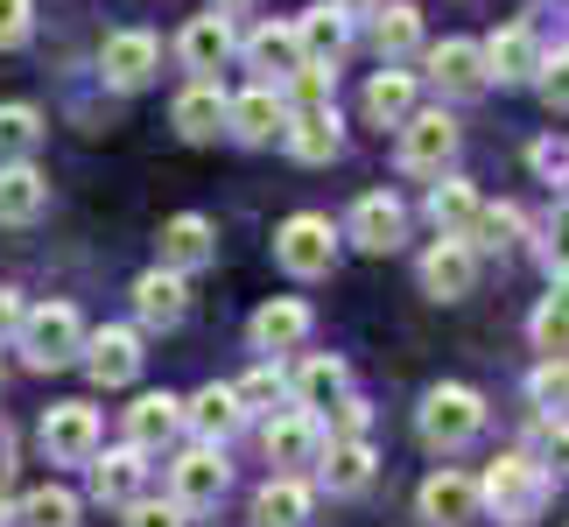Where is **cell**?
Segmentation results:
<instances>
[{"label":"cell","mask_w":569,"mask_h":527,"mask_svg":"<svg viewBox=\"0 0 569 527\" xmlns=\"http://www.w3.org/2000/svg\"><path fill=\"white\" fill-rule=\"evenodd\" d=\"M36 36V0H0V50H21Z\"/></svg>","instance_id":"cell-44"},{"label":"cell","mask_w":569,"mask_h":527,"mask_svg":"<svg viewBox=\"0 0 569 527\" xmlns=\"http://www.w3.org/2000/svg\"><path fill=\"white\" fill-rule=\"evenodd\" d=\"M541 436H549V457H556V465L569 471V422H549V429H541Z\"/></svg>","instance_id":"cell-48"},{"label":"cell","mask_w":569,"mask_h":527,"mask_svg":"<svg viewBox=\"0 0 569 527\" xmlns=\"http://www.w3.org/2000/svg\"><path fill=\"white\" fill-rule=\"evenodd\" d=\"M260 444H268V465H317L323 450V422L317 408H289V415H268V429H260Z\"/></svg>","instance_id":"cell-15"},{"label":"cell","mask_w":569,"mask_h":527,"mask_svg":"<svg viewBox=\"0 0 569 527\" xmlns=\"http://www.w3.org/2000/svg\"><path fill=\"white\" fill-rule=\"evenodd\" d=\"M50 211V176H42L29 156H14L0 169V226H36Z\"/></svg>","instance_id":"cell-19"},{"label":"cell","mask_w":569,"mask_h":527,"mask_svg":"<svg viewBox=\"0 0 569 527\" xmlns=\"http://www.w3.org/2000/svg\"><path fill=\"white\" fill-rule=\"evenodd\" d=\"M549 493H556V478H549V465H535L528 450L492 457L486 478H478V507H486L499 527H528V520H541Z\"/></svg>","instance_id":"cell-1"},{"label":"cell","mask_w":569,"mask_h":527,"mask_svg":"<svg viewBox=\"0 0 569 527\" xmlns=\"http://www.w3.org/2000/svg\"><path fill=\"white\" fill-rule=\"evenodd\" d=\"M331 84H338L331 63H296V71L281 78V99H289V113H302V106H331Z\"/></svg>","instance_id":"cell-37"},{"label":"cell","mask_w":569,"mask_h":527,"mask_svg":"<svg viewBox=\"0 0 569 527\" xmlns=\"http://www.w3.org/2000/svg\"><path fill=\"white\" fill-rule=\"evenodd\" d=\"M528 394H535V408H569V359L562 351H541V366L528 372Z\"/></svg>","instance_id":"cell-40"},{"label":"cell","mask_w":569,"mask_h":527,"mask_svg":"<svg viewBox=\"0 0 569 527\" xmlns=\"http://www.w3.org/2000/svg\"><path fill=\"white\" fill-rule=\"evenodd\" d=\"M141 486H148V450H141V444L92 457V493L106 499V507H134Z\"/></svg>","instance_id":"cell-23"},{"label":"cell","mask_w":569,"mask_h":527,"mask_svg":"<svg viewBox=\"0 0 569 527\" xmlns=\"http://www.w3.org/2000/svg\"><path fill=\"white\" fill-rule=\"evenodd\" d=\"M84 372H92L99 387H127L141 372V338L134 331H99V338H84Z\"/></svg>","instance_id":"cell-24"},{"label":"cell","mask_w":569,"mask_h":527,"mask_svg":"<svg viewBox=\"0 0 569 527\" xmlns=\"http://www.w3.org/2000/svg\"><path fill=\"white\" fill-rule=\"evenodd\" d=\"M429 218H436V232L465 239V232H471V218H478V190L465 183V176H443V183L429 190Z\"/></svg>","instance_id":"cell-32"},{"label":"cell","mask_w":569,"mask_h":527,"mask_svg":"<svg viewBox=\"0 0 569 527\" xmlns=\"http://www.w3.org/2000/svg\"><path fill=\"white\" fill-rule=\"evenodd\" d=\"M528 338H535V351H562V359H569V275H556V296L535 310Z\"/></svg>","instance_id":"cell-33"},{"label":"cell","mask_w":569,"mask_h":527,"mask_svg":"<svg viewBox=\"0 0 569 527\" xmlns=\"http://www.w3.org/2000/svg\"><path fill=\"white\" fill-rule=\"evenodd\" d=\"M42 141V113L36 106H0V156H29V148Z\"/></svg>","instance_id":"cell-39"},{"label":"cell","mask_w":569,"mask_h":527,"mask_svg":"<svg viewBox=\"0 0 569 527\" xmlns=\"http://www.w3.org/2000/svg\"><path fill=\"white\" fill-rule=\"evenodd\" d=\"M232 394H239V408L253 415V408H268V401H281V394H289V380H281V366H274V359H260V366H253V372H247V380H239Z\"/></svg>","instance_id":"cell-41"},{"label":"cell","mask_w":569,"mask_h":527,"mask_svg":"<svg viewBox=\"0 0 569 527\" xmlns=\"http://www.w3.org/2000/svg\"><path fill=\"white\" fill-rule=\"evenodd\" d=\"M471 281H478V247H471V239H450V232H443V239L422 253V289H429L436 302H465Z\"/></svg>","instance_id":"cell-11"},{"label":"cell","mask_w":569,"mask_h":527,"mask_svg":"<svg viewBox=\"0 0 569 527\" xmlns=\"http://www.w3.org/2000/svg\"><path fill=\"white\" fill-rule=\"evenodd\" d=\"M183 422L204 436V444H226V436L247 422V408H239V394H232V387H197L190 401H183Z\"/></svg>","instance_id":"cell-27"},{"label":"cell","mask_w":569,"mask_h":527,"mask_svg":"<svg viewBox=\"0 0 569 527\" xmlns=\"http://www.w3.org/2000/svg\"><path fill=\"white\" fill-rule=\"evenodd\" d=\"M281 141H289V156L296 162H338V148H345V120H338V106H302V113H289V127H281Z\"/></svg>","instance_id":"cell-16"},{"label":"cell","mask_w":569,"mask_h":527,"mask_svg":"<svg viewBox=\"0 0 569 527\" xmlns=\"http://www.w3.org/2000/svg\"><path fill=\"white\" fill-rule=\"evenodd\" d=\"M226 127H232L247 148L281 141V127H289V99H281V84H253V92L226 99Z\"/></svg>","instance_id":"cell-9"},{"label":"cell","mask_w":569,"mask_h":527,"mask_svg":"<svg viewBox=\"0 0 569 527\" xmlns=\"http://www.w3.org/2000/svg\"><path fill=\"white\" fill-rule=\"evenodd\" d=\"M169 120H177L183 141H218V127H226V92H218L211 78H197L190 92L177 99V113H169Z\"/></svg>","instance_id":"cell-30"},{"label":"cell","mask_w":569,"mask_h":527,"mask_svg":"<svg viewBox=\"0 0 569 527\" xmlns=\"http://www.w3.org/2000/svg\"><path fill=\"white\" fill-rule=\"evenodd\" d=\"M14 338H21V359L36 372H57V366H71L84 351V324H78L71 302H36V310H21Z\"/></svg>","instance_id":"cell-2"},{"label":"cell","mask_w":569,"mask_h":527,"mask_svg":"<svg viewBox=\"0 0 569 527\" xmlns=\"http://www.w3.org/2000/svg\"><path fill=\"white\" fill-rule=\"evenodd\" d=\"M415 429H422L429 450H465L471 436L486 429V401H478V387L443 380V387H429V401H422V415H415Z\"/></svg>","instance_id":"cell-3"},{"label":"cell","mask_w":569,"mask_h":527,"mask_svg":"<svg viewBox=\"0 0 569 527\" xmlns=\"http://www.w3.org/2000/svg\"><path fill=\"white\" fill-rule=\"evenodd\" d=\"M352 247H366V253H393L408 239V205L393 190H366L359 205H352Z\"/></svg>","instance_id":"cell-10"},{"label":"cell","mask_w":569,"mask_h":527,"mask_svg":"<svg viewBox=\"0 0 569 527\" xmlns=\"http://www.w3.org/2000/svg\"><path fill=\"white\" fill-rule=\"evenodd\" d=\"M14 324H21V296L0 289V338H14Z\"/></svg>","instance_id":"cell-47"},{"label":"cell","mask_w":569,"mask_h":527,"mask_svg":"<svg viewBox=\"0 0 569 527\" xmlns=\"http://www.w3.org/2000/svg\"><path fill=\"white\" fill-rule=\"evenodd\" d=\"M14 520L21 527H78V499L63 493V486H36V493H21Z\"/></svg>","instance_id":"cell-34"},{"label":"cell","mask_w":569,"mask_h":527,"mask_svg":"<svg viewBox=\"0 0 569 527\" xmlns=\"http://www.w3.org/2000/svg\"><path fill=\"white\" fill-rule=\"evenodd\" d=\"M134 317L148 324V331H177V324L190 317V281L156 260V268L134 281Z\"/></svg>","instance_id":"cell-13"},{"label":"cell","mask_w":569,"mask_h":527,"mask_svg":"<svg viewBox=\"0 0 569 527\" xmlns=\"http://www.w3.org/2000/svg\"><path fill=\"white\" fill-rule=\"evenodd\" d=\"M422 520H436V527H471L478 520V478L436 471L429 486H422Z\"/></svg>","instance_id":"cell-25"},{"label":"cell","mask_w":569,"mask_h":527,"mask_svg":"<svg viewBox=\"0 0 569 527\" xmlns=\"http://www.w3.org/2000/svg\"><path fill=\"white\" fill-rule=\"evenodd\" d=\"M99 71H106V84H120V92H141V84L162 71V42L148 29H120V36H106Z\"/></svg>","instance_id":"cell-8"},{"label":"cell","mask_w":569,"mask_h":527,"mask_svg":"<svg viewBox=\"0 0 569 527\" xmlns=\"http://www.w3.org/2000/svg\"><path fill=\"white\" fill-rule=\"evenodd\" d=\"M296 42H302V63H345V50H352V14H338V8H310L296 21Z\"/></svg>","instance_id":"cell-26"},{"label":"cell","mask_w":569,"mask_h":527,"mask_svg":"<svg viewBox=\"0 0 569 527\" xmlns=\"http://www.w3.org/2000/svg\"><path fill=\"white\" fill-rule=\"evenodd\" d=\"M177 429H183V401H177V394H141V401L127 408V444H141V450H162Z\"/></svg>","instance_id":"cell-28"},{"label":"cell","mask_w":569,"mask_h":527,"mask_svg":"<svg viewBox=\"0 0 569 527\" xmlns=\"http://www.w3.org/2000/svg\"><path fill=\"white\" fill-rule=\"evenodd\" d=\"M310 520V486L302 478H268V486L253 493V527H302Z\"/></svg>","instance_id":"cell-31"},{"label":"cell","mask_w":569,"mask_h":527,"mask_svg":"<svg viewBox=\"0 0 569 527\" xmlns=\"http://www.w3.org/2000/svg\"><path fill=\"white\" fill-rule=\"evenodd\" d=\"M310 302H296V296H274V302H260L253 310V324H247V338H253V351L260 359H274V351H296L302 338H310Z\"/></svg>","instance_id":"cell-17"},{"label":"cell","mask_w":569,"mask_h":527,"mask_svg":"<svg viewBox=\"0 0 569 527\" xmlns=\"http://www.w3.org/2000/svg\"><path fill=\"white\" fill-rule=\"evenodd\" d=\"M127 527H183V507L169 499V507H148V499H134L127 507Z\"/></svg>","instance_id":"cell-46"},{"label":"cell","mask_w":569,"mask_h":527,"mask_svg":"<svg viewBox=\"0 0 569 527\" xmlns=\"http://www.w3.org/2000/svg\"><path fill=\"white\" fill-rule=\"evenodd\" d=\"M239 50L232 42V14H197V21H183V36H177V57H183V71H197V78H211L218 63H226Z\"/></svg>","instance_id":"cell-21"},{"label":"cell","mask_w":569,"mask_h":527,"mask_svg":"<svg viewBox=\"0 0 569 527\" xmlns=\"http://www.w3.org/2000/svg\"><path fill=\"white\" fill-rule=\"evenodd\" d=\"M42 450H50V465H92L99 457V408L84 401H63L42 415Z\"/></svg>","instance_id":"cell-7"},{"label":"cell","mask_w":569,"mask_h":527,"mask_svg":"<svg viewBox=\"0 0 569 527\" xmlns=\"http://www.w3.org/2000/svg\"><path fill=\"white\" fill-rule=\"evenodd\" d=\"M156 253H162V268L190 275V268H204V260L218 253V226H211L204 211H177V218L156 232Z\"/></svg>","instance_id":"cell-18"},{"label":"cell","mask_w":569,"mask_h":527,"mask_svg":"<svg viewBox=\"0 0 569 527\" xmlns=\"http://www.w3.org/2000/svg\"><path fill=\"white\" fill-rule=\"evenodd\" d=\"M274 260H281L296 281L331 275V268H338V232H331V218H323V211H296L289 226L274 232Z\"/></svg>","instance_id":"cell-5"},{"label":"cell","mask_w":569,"mask_h":527,"mask_svg":"<svg viewBox=\"0 0 569 527\" xmlns=\"http://www.w3.org/2000/svg\"><path fill=\"white\" fill-rule=\"evenodd\" d=\"M415 50H422V14H415L408 0H393V8L380 14V57L401 63V57H415Z\"/></svg>","instance_id":"cell-36"},{"label":"cell","mask_w":569,"mask_h":527,"mask_svg":"<svg viewBox=\"0 0 569 527\" xmlns=\"http://www.w3.org/2000/svg\"><path fill=\"white\" fill-rule=\"evenodd\" d=\"M429 78H436V92H450V99L486 92V50H478V42H465V36L436 42V50H429Z\"/></svg>","instance_id":"cell-20"},{"label":"cell","mask_w":569,"mask_h":527,"mask_svg":"<svg viewBox=\"0 0 569 527\" xmlns=\"http://www.w3.org/2000/svg\"><path fill=\"white\" fill-rule=\"evenodd\" d=\"M331 8H338V14H380L387 0H331Z\"/></svg>","instance_id":"cell-49"},{"label":"cell","mask_w":569,"mask_h":527,"mask_svg":"<svg viewBox=\"0 0 569 527\" xmlns=\"http://www.w3.org/2000/svg\"><path fill=\"white\" fill-rule=\"evenodd\" d=\"M535 84H541V99H549L556 113H569V50L541 57V63H535Z\"/></svg>","instance_id":"cell-43"},{"label":"cell","mask_w":569,"mask_h":527,"mask_svg":"<svg viewBox=\"0 0 569 527\" xmlns=\"http://www.w3.org/2000/svg\"><path fill=\"white\" fill-rule=\"evenodd\" d=\"M359 106H366V120H373V127H401L415 113V71H393V63H387V71H373Z\"/></svg>","instance_id":"cell-29"},{"label":"cell","mask_w":569,"mask_h":527,"mask_svg":"<svg viewBox=\"0 0 569 527\" xmlns=\"http://www.w3.org/2000/svg\"><path fill=\"white\" fill-rule=\"evenodd\" d=\"M211 8H218V14H247L253 0H211Z\"/></svg>","instance_id":"cell-50"},{"label":"cell","mask_w":569,"mask_h":527,"mask_svg":"<svg viewBox=\"0 0 569 527\" xmlns=\"http://www.w3.org/2000/svg\"><path fill=\"white\" fill-rule=\"evenodd\" d=\"M373 444L366 436H338V444H323L317 450V486L331 493V499H352V493H366L373 486Z\"/></svg>","instance_id":"cell-12"},{"label":"cell","mask_w":569,"mask_h":527,"mask_svg":"<svg viewBox=\"0 0 569 527\" xmlns=\"http://www.w3.org/2000/svg\"><path fill=\"white\" fill-rule=\"evenodd\" d=\"M541 260H549V275H569V205H556L549 232H541Z\"/></svg>","instance_id":"cell-45"},{"label":"cell","mask_w":569,"mask_h":527,"mask_svg":"<svg viewBox=\"0 0 569 527\" xmlns=\"http://www.w3.org/2000/svg\"><path fill=\"white\" fill-rule=\"evenodd\" d=\"M232 486V465H226V444H190L177 465H169V499L183 514H211Z\"/></svg>","instance_id":"cell-4"},{"label":"cell","mask_w":569,"mask_h":527,"mask_svg":"<svg viewBox=\"0 0 569 527\" xmlns=\"http://www.w3.org/2000/svg\"><path fill=\"white\" fill-rule=\"evenodd\" d=\"M239 57L260 71V84H281L302 63V42H296V21H260V29L239 42Z\"/></svg>","instance_id":"cell-22"},{"label":"cell","mask_w":569,"mask_h":527,"mask_svg":"<svg viewBox=\"0 0 569 527\" xmlns=\"http://www.w3.org/2000/svg\"><path fill=\"white\" fill-rule=\"evenodd\" d=\"M457 162V120L450 113H408L401 120V169L408 176H443Z\"/></svg>","instance_id":"cell-6"},{"label":"cell","mask_w":569,"mask_h":527,"mask_svg":"<svg viewBox=\"0 0 569 527\" xmlns=\"http://www.w3.org/2000/svg\"><path fill=\"white\" fill-rule=\"evenodd\" d=\"M338 394H352V380H345L338 359H323V351H317V359L296 372V401H302V408H331Z\"/></svg>","instance_id":"cell-35"},{"label":"cell","mask_w":569,"mask_h":527,"mask_svg":"<svg viewBox=\"0 0 569 527\" xmlns=\"http://www.w3.org/2000/svg\"><path fill=\"white\" fill-rule=\"evenodd\" d=\"M0 520H8V493H0Z\"/></svg>","instance_id":"cell-51"},{"label":"cell","mask_w":569,"mask_h":527,"mask_svg":"<svg viewBox=\"0 0 569 527\" xmlns=\"http://www.w3.org/2000/svg\"><path fill=\"white\" fill-rule=\"evenodd\" d=\"M471 247H486V253H507L513 239H520V211L513 205H478V218H471Z\"/></svg>","instance_id":"cell-38"},{"label":"cell","mask_w":569,"mask_h":527,"mask_svg":"<svg viewBox=\"0 0 569 527\" xmlns=\"http://www.w3.org/2000/svg\"><path fill=\"white\" fill-rule=\"evenodd\" d=\"M486 50V84H535V63H541V42L528 21H507V29H492V42H478Z\"/></svg>","instance_id":"cell-14"},{"label":"cell","mask_w":569,"mask_h":527,"mask_svg":"<svg viewBox=\"0 0 569 527\" xmlns=\"http://www.w3.org/2000/svg\"><path fill=\"white\" fill-rule=\"evenodd\" d=\"M528 162H535L541 183H569V135H541V141L528 148Z\"/></svg>","instance_id":"cell-42"}]
</instances>
